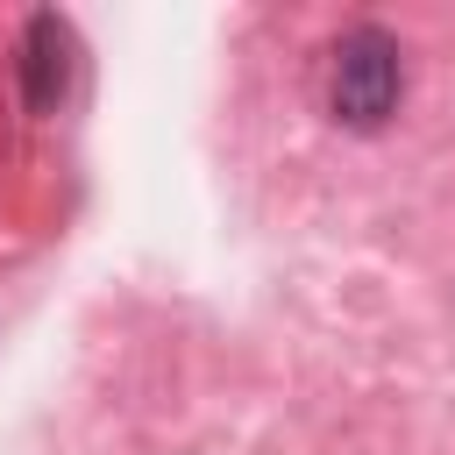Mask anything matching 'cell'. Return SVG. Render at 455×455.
Instances as JSON below:
<instances>
[{
  "label": "cell",
  "mask_w": 455,
  "mask_h": 455,
  "mask_svg": "<svg viewBox=\"0 0 455 455\" xmlns=\"http://www.w3.org/2000/svg\"><path fill=\"white\" fill-rule=\"evenodd\" d=\"M398 85H405V71H398V43L384 28H348L334 43V114L348 128H377L398 107Z\"/></svg>",
  "instance_id": "6da1fadb"
},
{
  "label": "cell",
  "mask_w": 455,
  "mask_h": 455,
  "mask_svg": "<svg viewBox=\"0 0 455 455\" xmlns=\"http://www.w3.org/2000/svg\"><path fill=\"white\" fill-rule=\"evenodd\" d=\"M64 78H71V36L57 14H28L21 28V92L36 114H50L64 100Z\"/></svg>",
  "instance_id": "7a4b0ae2"
}]
</instances>
